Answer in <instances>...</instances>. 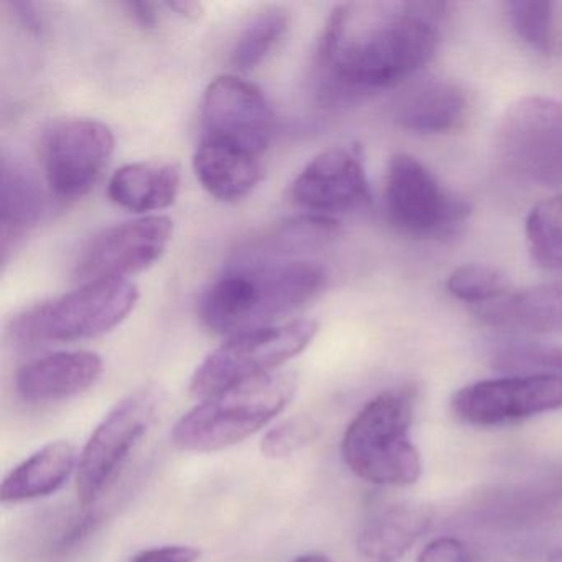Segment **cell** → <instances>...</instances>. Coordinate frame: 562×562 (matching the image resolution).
I'll return each mask as SVG.
<instances>
[{"label": "cell", "instance_id": "obj_31", "mask_svg": "<svg viewBox=\"0 0 562 562\" xmlns=\"http://www.w3.org/2000/svg\"><path fill=\"white\" fill-rule=\"evenodd\" d=\"M200 551L193 546H160L140 552L131 562H196Z\"/></svg>", "mask_w": 562, "mask_h": 562}, {"label": "cell", "instance_id": "obj_2", "mask_svg": "<svg viewBox=\"0 0 562 562\" xmlns=\"http://www.w3.org/2000/svg\"><path fill=\"white\" fill-rule=\"evenodd\" d=\"M327 271L305 259H251L212 282L199 302V315L218 335L243 334L274 325L297 311L327 284Z\"/></svg>", "mask_w": 562, "mask_h": 562}, {"label": "cell", "instance_id": "obj_9", "mask_svg": "<svg viewBox=\"0 0 562 562\" xmlns=\"http://www.w3.org/2000/svg\"><path fill=\"white\" fill-rule=\"evenodd\" d=\"M108 124L90 117L55 121L42 139L45 179L55 195L77 200L100 182L114 153Z\"/></svg>", "mask_w": 562, "mask_h": 562}, {"label": "cell", "instance_id": "obj_7", "mask_svg": "<svg viewBox=\"0 0 562 562\" xmlns=\"http://www.w3.org/2000/svg\"><path fill=\"white\" fill-rule=\"evenodd\" d=\"M317 334V322L297 318L233 335L199 364L190 393L203 401L233 384L272 373L302 353Z\"/></svg>", "mask_w": 562, "mask_h": 562}, {"label": "cell", "instance_id": "obj_28", "mask_svg": "<svg viewBox=\"0 0 562 562\" xmlns=\"http://www.w3.org/2000/svg\"><path fill=\"white\" fill-rule=\"evenodd\" d=\"M508 279L490 266H460L447 279V291L469 304H488L508 294Z\"/></svg>", "mask_w": 562, "mask_h": 562}, {"label": "cell", "instance_id": "obj_20", "mask_svg": "<svg viewBox=\"0 0 562 562\" xmlns=\"http://www.w3.org/2000/svg\"><path fill=\"white\" fill-rule=\"evenodd\" d=\"M432 525L426 506L393 505L371 516L358 536V551L370 562H397Z\"/></svg>", "mask_w": 562, "mask_h": 562}, {"label": "cell", "instance_id": "obj_10", "mask_svg": "<svg viewBox=\"0 0 562 562\" xmlns=\"http://www.w3.org/2000/svg\"><path fill=\"white\" fill-rule=\"evenodd\" d=\"M157 409V394L139 390L121 400L93 430L77 469L78 502L93 505L146 436Z\"/></svg>", "mask_w": 562, "mask_h": 562}, {"label": "cell", "instance_id": "obj_1", "mask_svg": "<svg viewBox=\"0 0 562 562\" xmlns=\"http://www.w3.org/2000/svg\"><path fill=\"white\" fill-rule=\"evenodd\" d=\"M440 2H357L334 9L317 52L318 78L331 98L396 87L429 64L439 45Z\"/></svg>", "mask_w": 562, "mask_h": 562}, {"label": "cell", "instance_id": "obj_25", "mask_svg": "<svg viewBox=\"0 0 562 562\" xmlns=\"http://www.w3.org/2000/svg\"><path fill=\"white\" fill-rule=\"evenodd\" d=\"M525 233L536 266L562 272V195L538 203L526 218Z\"/></svg>", "mask_w": 562, "mask_h": 562}, {"label": "cell", "instance_id": "obj_22", "mask_svg": "<svg viewBox=\"0 0 562 562\" xmlns=\"http://www.w3.org/2000/svg\"><path fill=\"white\" fill-rule=\"evenodd\" d=\"M47 210L41 183L18 164H2V252L8 256L12 241L37 225Z\"/></svg>", "mask_w": 562, "mask_h": 562}, {"label": "cell", "instance_id": "obj_8", "mask_svg": "<svg viewBox=\"0 0 562 562\" xmlns=\"http://www.w3.org/2000/svg\"><path fill=\"white\" fill-rule=\"evenodd\" d=\"M384 202L391 225L411 238H449L470 216L469 203L443 189L424 164L407 154H397L387 166Z\"/></svg>", "mask_w": 562, "mask_h": 562}, {"label": "cell", "instance_id": "obj_12", "mask_svg": "<svg viewBox=\"0 0 562 562\" xmlns=\"http://www.w3.org/2000/svg\"><path fill=\"white\" fill-rule=\"evenodd\" d=\"M452 409L460 420L472 426L518 423L562 409V376L509 374L479 381L453 394Z\"/></svg>", "mask_w": 562, "mask_h": 562}, {"label": "cell", "instance_id": "obj_19", "mask_svg": "<svg viewBox=\"0 0 562 562\" xmlns=\"http://www.w3.org/2000/svg\"><path fill=\"white\" fill-rule=\"evenodd\" d=\"M182 173L166 160H140L121 167L108 183V196L134 213L159 212L176 202Z\"/></svg>", "mask_w": 562, "mask_h": 562}, {"label": "cell", "instance_id": "obj_32", "mask_svg": "<svg viewBox=\"0 0 562 562\" xmlns=\"http://www.w3.org/2000/svg\"><path fill=\"white\" fill-rule=\"evenodd\" d=\"M291 562H331L327 555L322 554H304L295 558L294 561Z\"/></svg>", "mask_w": 562, "mask_h": 562}, {"label": "cell", "instance_id": "obj_13", "mask_svg": "<svg viewBox=\"0 0 562 562\" xmlns=\"http://www.w3.org/2000/svg\"><path fill=\"white\" fill-rule=\"evenodd\" d=\"M172 233L173 223L167 216H144L110 226L81 248L75 278L87 284L146 271L162 258Z\"/></svg>", "mask_w": 562, "mask_h": 562}, {"label": "cell", "instance_id": "obj_3", "mask_svg": "<svg viewBox=\"0 0 562 562\" xmlns=\"http://www.w3.org/2000/svg\"><path fill=\"white\" fill-rule=\"evenodd\" d=\"M297 380L289 371H272L233 384L196 404L172 430V442L186 452H218L268 426L294 397Z\"/></svg>", "mask_w": 562, "mask_h": 562}, {"label": "cell", "instance_id": "obj_11", "mask_svg": "<svg viewBox=\"0 0 562 562\" xmlns=\"http://www.w3.org/2000/svg\"><path fill=\"white\" fill-rule=\"evenodd\" d=\"M202 139L218 140L261 157L274 137L276 116L256 85L222 75L202 98Z\"/></svg>", "mask_w": 562, "mask_h": 562}, {"label": "cell", "instance_id": "obj_16", "mask_svg": "<svg viewBox=\"0 0 562 562\" xmlns=\"http://www.w3.org/2000/svg\"><path fill=\"white\" fill-rule=\"evenodd\" d=\"M465 94L452 81L437 77L411 81L394 100V121L419 134H446L465 121Z\"/></svg>", "mask_w": 562, "mask_h": 562}, {"label": "cell", "instance_id": "obj_30", "mask_svg": "<svg viewBox=\"0 0 562 562\" xmlns=\"http://www.w3.org/2000/svg\"><path fill=\"white\" fill-rule=\"evenodd\" d=\"M417 562H472L469 548L460 539L437 538L420 551Z\"/></svg>", "mask_w": 562, "mask_h": 562}, {"label": "cell", "instance_id": "obj_23", "mask_svg": "<svg viewBox=\"0 0 562 562\" xmlns=\"http://www.w3.org/2000/svg\"><path fill=\"white\" fill-rule=\"evenodd\" d=\"M337 232V220L314 215L289 220L249 241L241 256L245 259H274L276 256L311 251L330 241Z\"/></svg>", "mask_w": 562, "mask_h": 562}, {"label": "cell", "instance_id": "obj_21", "mask_svg": "<svg viewBox=\"0 0 562 562\" xmlns=\"http://www.w3.org/2000/svg\"><path fill=\"white\" fill-rule=\"evenodd\" d=\"M75 469L77 452L70 442L47 443L8 473L0 486V499L5 505H18L52 495L65 485Z\"/></svg>", "mask_w": 562, "mask_h": 562}, {"label": "cell", "instance_id": "obj_14", "mask_svg": "<svg viewBox=\"0 0 562 562\" xmlns=\"http://www.w3.org/2000/svg\"><path fill=\"white\" fill-rule=\"evenodd\" d=\"M291 196L311 215L330 220L370 205L360 147L334 146L315 156L295 177Z\"/></svg>", "mask_w": 562, "mask_h": 562}, {"label": "cell", "instance_id": "obj_5", "mask_svg": "<svg viewBox=\"0 0 562 562\" xmlns=\"http://www.w3.org/2000/svg\"><path fill=\"white\" fill-rule=\"evenodd\" d=\"M137 301L139 289L127 279L87 282L70 294L22 312L9 334L22 348L90 340L126 321Z\"/></svg>", "mask_w": 562, "mask_h": 562}, {"label": "cell", "instance_id": "obj_15", "mask_svg": "<svg viewBox=\"0 0 562 562\" xmlns=\"http://www.w3.org/2000/svg\"><path fill=\"white\" fill-rule=\"evenodd\" d=\"M103 373L93 351H58L24 364L15 376L19 396L31 404L58 403L90 390Z\"/></svg>", "mask_w": 562, "mask_h": 562}, {"label": "cell", "instance_id": "obj_4", "mask_svg": "<svg viewBox=\"0 0 562 562\" xmlns=\"http://www.w3.org/2000/svg\"><path fill=\"white\" fill-rule=\"evenodd\" d=\"M414 387L384 391L351 420L341 439V457L364 482L409 486L423 473L419 450L411 439Z\"/></svg>", "mask_w": 562, "mask_h": 562}, {"label": "cell", "instance_id": "obj_26", "mask_svg": "<svg viewBox=\"0 0 562 562\" xmlns=\"http://www.w3.org/2000/svg\"><path fill=\"white\" fill-rule=\"evenodd\" d=\"M552 9L554 4L551 2H536V0H515L505 4L506 18L516 35L531 50L544 55L552 50V44H554Z\"/></svg>", "mask_w": 562, "mask_h": 562}, {"label": "cell", "instance_id": "obj_27", "mask_svg": "<svg viewBox=\"0 0 562 562\" xmlns=\"http://www.w3.org/2000/svg\"><path fill=\"white\" fill-rule=\"evenodd\" d=\"M493 368L509 374H551L562 376V347L558 345L521 344L499 348Z\"/></svg>", "mask_w": 562, "mask_h": 562}, {"label": "cell", "instance_id": "obj_24", "mask_svg": "<svg viewBox=\"0 0 562 562\" xmlns=\"http://www.w3.org/2000/svg\"><path fill=\"white\" fill-rule=\"evenodd\" d=\"M291 19L281 8H266L249 19L232 50V65L238 71L258 68L278 48L289 32Z\"/></svg>", "mask_w": 562, "mask_h": 562}, {"label": "cell", "instance_id": "obj_18", "mask_svg": "<svg viewBox=\"0 0 562 562\" xmlns=\"http://www.w3.org/2000/svg\"><path fill=\"white\" fill-rule=\"evenodd\" d=\"M193 170L203 189L225 203L245 199L262 179L258 156L212 139L200 140L193 156Z\"/></svg>", "mask_w": 562, "mask_h": 562}, {"label": "cell", "instance_id": "obj_29", "mask_svg": "<svg viewBox=\"0 0 562 562\" xmlns=\"http://www.w3.org/2000/svg\"><path fill=\"white\" fill-rule=\"evenodd\" d=\"M311 440V424L304 419H291L279 424L262 437L261 452L271 459H284Z\"/></svg>", "mask_w": 562, "mask_h": 562}, {"label": "cell", "instance_id": "obj_17", "mask_svg": "<svg viewBox=\"0 0 562 562\" xmlns=\"http://www.w3.org/2000/svg\"><path fill=\"white\" fill-rule=\"evenodd\" d=\"M475 315L483 324L506 330L562 334V281L508 292L479 305Z\"/></svg>", "mask_w": 562, "mask_h": 562}, {"label": "cell", "instance_id": "obj_33", "mask_svg": "<svg viewBox=\"0 0 562 562\" xmlns=\"http://www.w3.org/2000/svg\"><path fill=\"white\" fill-rule=\"evenodd\" d=\"M548 562H562V549H554L549 552Z\"/></svg>", "mask_w": 562, "mask_h": 562}, {"label": "cell", "instance_id": "obj_6", "mask_svg": "<svg viewBox=\"0 0 562 562\" xmlns=\"http://www.w3.org/2000/svg\"><path fill=\"white\" fill-rule=\"evenodd\" d=\"M498 166L519 182L562 189V103L526 97L503 114L495 133Z\"/></svg>", "mask_w": 562, "mask_h": 562}]
</instances>
